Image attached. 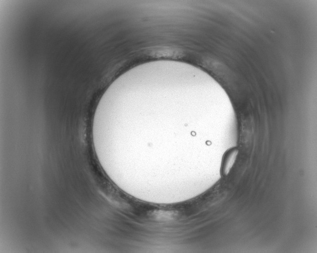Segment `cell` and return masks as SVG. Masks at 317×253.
Masks as SVG:
<instances>
[{"mask_svg":"<svg viewBox=\"0 0 317 253\" xmlns=\"http://www.w3.org/2000/svg\"><path fill=\"white\" fill-rule=\"evenodd\" d=\"M238 149L236 147L227 150L224 154L221 167V173L223 176H226L232 169L237 157Z\"/></svg>","mask_w":317,"mask_h":253,"instance_id":"6da1fadb","label":"cell"}]
</instances>
